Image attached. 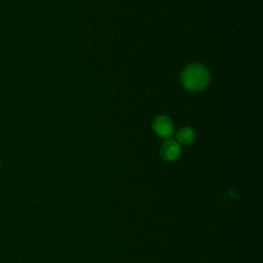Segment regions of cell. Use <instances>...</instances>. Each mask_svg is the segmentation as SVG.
Segmentation results:
<instances>
[{
	"label": "cell",
	"instance_id": "obj_1",
	"mask_svg": "<svg viewBox=\"0 0 263 263\" xmlns=\"http://www.w3.org/2000/svg\"><path fill=\"white\" fill-rule=\"evenodd\" d=\"M181 81L185 88L191 91H199L206 87L210 81L209 70L200 64L188 65L181 74Z\"/></svg>",
	"mask_w": 263,
	"mask_h": 263
},
{
	"label": "cell",
	"instance_id": "obj_2",
	"mask_svg": "<svg viewBox=\"0 0 263 263\" xmlns=\"http://www.w3.org/2000/svg\"><path fill=\"white\" fill-rule=\"evenodd\" d=\"M152 127L157 136L163 139H170L174 133V123L165 115L157 116L152 123Z\"/></svg>",
	"mask_w": 263,
	"mask_h": 263
},
{
	"label": "cell",
	"instance_id": "obj_3",
	"mask_svg": "<svg viewBox=\"0 0 263 263\" xmlns=\"http://www.w3.org/2000/svg\"><path fill=\"white\" fill-rule=\"evenodd\" d=\"M181 154L180 144L173 139H166L160 147V156L165 161H175Z\"/></svg>",
	"mask_w": 263,
	"mask_h": 263
},
{
	"label": "cell",
	"instance_id": "obj_4",
	"mask_svg": "<svg viewBox=\"0 0 263 263\" xmlns=\"http://www.w3.org/2000/svg\"><path fill=\"white\" fill-rule=\"evenodd\" d=\"M195 140V132L190 126H184L180 128L176 135V141L179 144L188 145Z\"/></svg>",
	"mask_w": 263,
	"mask_h": 263
},
{
	"label": "cell",
	"instance_id": "obj_5",
	"mask_svg": "<svg viewBox=\"0 0 263 263\" xmlns=\"http://www.w3.org/2000/svg\"><path fill=\"white\" fill-rule=\"evenodd\" d=\"M0 165H1V160H0Z\"/></svg>",
	"mask_w": 263,
	"mask_h": 263
}]
</instances>
